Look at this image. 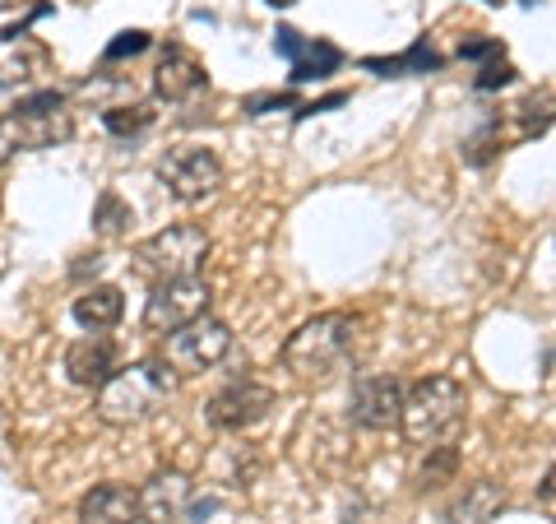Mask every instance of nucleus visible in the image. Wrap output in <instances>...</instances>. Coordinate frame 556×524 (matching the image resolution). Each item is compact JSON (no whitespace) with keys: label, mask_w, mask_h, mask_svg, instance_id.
Masks as SVG:
<instances>
[{"label":"nucleus","mask_w":556,"mask_h":524,"mask_svg":"<svg viewBox=\"0 0 556 524\" xmlns=\"http://www.w3.org/2000/svg\"><path fill=\"white\" fill-rule=\"evenodd\" d=\"M149 47V33H121V38L108 47V61H121V57H135V51H144Z\"/></svg>","instance_id":"obj_22"},{"label":"nucleus","mask_w":556,"mask_h":524,"mask_svg":"<svg viewBox=\"0 0 556 524\" xmlns=\"http://www.w3.org/2000/svg\"><path fill=\"white\" fill-rule=\"evenodd\" d=\"M427 464H422V474H417V487H422V492H427V487H441V483H450V478H455V464H459V450L455 446H431L427 450Z\"/></svg>","instance_id":"obj_19"},{"label":"nucleus","mask_w":556,"mask_h":524,"mask_svg":"<svg viewBox=\"0 0 556 524\" xmlns=\"http://www.w3.org/2000/svg\"><path fill=\"white\" fill-rule=\"evenodd\" d=\"M362 335V321L348 311H325V316L306 321L302 329H292L283 344V366L292 380L302 386H329L343 376V366L353 362V348Z\"/></svg>","instance_id":"obj_1"},{"label":"nucleus","mask_w":556,"mask_h":524,"mask_svg":"<svg viewBox=\"0 0 556 524\" xmlns=\"http://www.w3.org/2000/svg\"><path fill=\"white\" fill-rule=\"evenodd\" d=\"M525 5H538V0H525Z\"/></svg>","instance_id":"obj_26"},{"label":"nucleus","mask_w":556,"mask_h":524,"mask_svg":"<svg viewBox=\"0 0 556 524\" xmlns=\"http://www.w3.org/2000/svg\"><path fill=\"white\" fill-rule=\"evenodd\" d=\"M204 84H208V70L195 51L181 42H167L159 57V70H153V93L163 102H186V98H195Z\"/></svg>","instance_id":"obj_11"},{"label":"nucleus","mask_w":556,"mask_h":524,"mask_svg":"<svg viewBox=\"0 0 556 524\" xmlns=\"http://www.w3.org/2000/svg\"><path fill=\"white\" fill-rule=\"evenodd\" d=\"M116 344L112 339H102V335H89V339H75L65 348V376L75 380V386L84 390H98V386H108V380L116 376Z\"/></svg>","instance_id":"obj_13"},{"label":"nucleus","mask_w":556,"mask_h":524,"mask_svg":"<svg viewBox=\"0 0 556 524\" xmlns=\"http://www.w3.org/2000/svg\"><path fill=\"white\" fill-rule=\"evenodd\" d=\"M159 182L167 186L172 200L200 204V200H208V196H214V190L223 186V163H218L214 149L181 145V149H172L167 159L159 163Z\"/></svg>","instance_id":"obj_6"},{"label":"nucleus","mask_w":556,"mask_h":524,"mask_svg":"<svg viewBox=\"0 0 556 524\" xmlns=\"http://www.w3.org/2000/svg\"><path fill=\"white\" fill-rule=\"evenodd\" d=\"M135 524H149V520H135Z\"/></svg>","instance_id":"obj_27"},{"label":"nucleus","mask_w":556,"mask_h":524,"mask_svg":"<svg viewBox=\"0 0 556 524\" xmlns=\"http://www.w3.org/2000/svg\"><path fill=\"white\" fill-rule=\"evenodd\" d=\"M501 506H506V487H496L492 478L468 483L464 492L445 506V524H492Z\"/></svg>","instance_id":"obj_15"},{"label":"nucleus","mask_w":556,"mask_h":524,"mask_svg":"<svg viewBox=\"0 0 556 524\" xmlns=\"http://www.w3.org/2000/svg\"><path fill=\"white\" fill-rule=\"evenodd\" d=\"M149 121H153V112L139 108V102H130V108H108V112H102V126H108L112 135H139V130H149Z\"/></svg>","instance_id":"obj_20"},{"label":"nucleus","mask_w":556,"mask_h":524,"mask_svg":"<svg viewBox=\"0 0 556 524\" xmlns=\"http://www.w3.org/2000/svg\"><path fill=\"white\" fill-rule=\"evenodd\" d=\"M135 223V214H130V204L116 196V190H102L98 196V204H93V228L102 233V237H121Z\"/></svg>","instance_id":"obj_18"},{"label":"nucleus","mask_w":556,"mask_h":524,"mask_svg":"<svg viewBox=\"0 0 556 524\" xmlns=\"http://www.w3.org/2000/svg\"><path fill=\"white\" fill-rule=\"evenodd\" d=\"M269 5H274V10H283V5H292V0H269Z\"/></svg>","instance_id":"obj_25"},{"label":"nucleus","mask_w":556,"mask_h":524,"mask_svg":"<svg viewBox=\"0 0 556 524\" xmlns=\"http://www.w3.org/2000/svg\"><path fill=\"white\" fill-rule=\"evenodd\" d=\"M208 260V233L200 223H172V228L144 237L135 247V274L144 284H172V278H195Z\"/></svg>","instance_id":"obj_4"},{"label":"nucleus","mask_w":556,"mask_h":524,"mask_svg":"<svg viewBox=\"0 0 556 524\" xmlns=\"http://www.w3.org/2000/svg\"><path fill=\"white\" fill-rule=\"evenodd\" d=\"M269 409H274V390L265 386V380L241 376V380L223 386L214 399H208V423H214L218 432H247V427L260 423V417H269Z\"/></svg>","instance_id":"obj_8"},{"label":"nucleus","mask_w":556,"mask_h":524,"mask_svg":"<svg viewBox=\"0 0 556 524\" xmlns=\"http://www.w3.org/2000/svg\"><path fill=\"white\" fill-rule=\"evenodd\" d=\"M538 497H543V501H556V469H552V474H547V483H543V487H538Z\"/></svg>","instance_id":"obj_24"},{"label":"nucleus","mask_w":556,"mask_h":524,"mask_svg":"<svg viewBox=\"0 0 556 524\" xmlns=\"http://www.w3.org/2000/svg\"><path fill=\"white\" fill-rule=\"evenodd\" d=\"M468 417V395L455 376H422L417 386H408L404 395V417H399V427H404L408 446H445L455 441L459 427Z\"/></svg>","instance_id":"obj_2"},{"label":"nucleus","mask_w":556,"mask_h":524,"mask_svg":"<svg viewBox=\"0 0 556 524\" xmlns=\"http://www.w3.org/2000/svg\"><path fill=\"white\" fill-rule=\"evenodd\" d=\"M177 386V372L163 358H144L130 366H116V376L108 386H98V417L108 427H130L144 423L163 409V399Z\"/></svg>","instance_id":"obj_3"},{"label":"nucleus","mask_w":556,"mask_h":524,"mask_svg":"<svg viewBox=\"0 0 556 524\" xmlns=\"http://www.w3.org/2000/svg\"><path fill=\"white\" fill-rule=\"evenodd\" d=\"M14 149H24V139H20V121L14 116H0V167H5L14 159Z\"/></svg>","instance_id":"obj_21"},{"label":"nucleus","mask_w":556,"mask_h":524,"mask_svg":"<svg viewBox=\"0 0 556 524\" xmlns=\"http://www.w3.org/2000/svg\"><path fill=\"white\" fill-rule=\"evenodd\" d=\"M208 311V284L195 278H172V284H153L144 302V329L149 335H172L190 321H200Z\"/></svg>","instance_id":"obj_7"},{"label":"nucleus","mask_w":556,"mask_h":524,"mask_svg":"<svg viewBox=\"0 0 556 524\" xmlns=\"http://www.w3.org/2000/svg\"><path fill=\"white\" fill-rule=\"evenodd\" d=\"M75 321L84 325V329H112L121 316H126V292H121L116 284H93V288H84L79 297H75Z\"/></svg>","instance_id":"obj_16"},{"label":"nucleus","mask_w":556,"mask_h":524,"mask_svg":"<svg viewBox=\"0 0 556 524\" xmlns=\"http://www.w3.org/2000/svg\"><path fill=\"white\" fill-rule=\"evenodd\" d=\"M228 353H232L228 321H218V316H208L204 311L200 321H190L181 329H172V335H163V353L159 358L177 376H200V372H208V366H218Z\"/></svg>","instance_id":"obj_5"},{"label":"nucleus","mask_w":556,"mask_h":524,"mask_svg":"<svg viewBox=\"0 0 556 524\" xmlns=\"http://www.w3.org/2000/svg\"><path fill=\"white\" fill-rule=\"evenodd\" d=\"M186 497H190V483H186L181 474H159V478H153V483L144 487V492H139L149 524H172V520L181 515Z\"/></svg>","instance_id":"obj_17"},{"label":"nucleus","mask_w":556,"mask_h":524,"mask_svg":"<svg viewBox=\"0 0 556 524\" xmlns=\"http://www.w3.org/2000/svg\"><path fill=\"white\" fill-rule=\"evenodd\" d=\"M510 79H515V70H510L506 61H492V65H486L482 75H478V89H501V84H510Z\"/></svg>","instance_id":"obj_23"},{"label":"nucleus","mask_w":556,"mask_h":524,"mask_svg":"<svg viewBox=\"0 0 556 524\" xmlns=\"http://www.w3.org/2000/svg\"><path fill=\"white\" fill-rule=\"evenodd\" d=\"M10 116L20 121L24 149H51V145H61V139H70V130H75V121H70V112H65V98L56 89L24 98Z\"/></svg>","instance_id":"obj_9"},{"label":"nucleus","mask_w":556,"mask_h":524,"mask_svg":"<svg viewBox=\"0 0 556 524\" xmlns=\"http://www.w3.org/2000/svg\"><path fill=\"white\" fill-rule=\"evenodd\" d=\"M283 57L292 61V79L306 84V79H320L329 75L343 57H339V47H329V42H306L298 28H278V42H274Z\"/></svg>","instance_id":"obj_14"},{"label":"nucleus","mask_w":556,"mask_h":524,"mask_svg":"<svg viewBox=\"0 0 556 524\" xmlns=\"http://www.w3.org/2000/svg\"><path fill=\"white\" fill-rule=\"evenodd\" d=\"M75 515L79 524H135L144 520V501H139V487L130 483H98L79 497Z\"/></svg>","instance_id":"obj_12"},{"label":"nucleus","mask_w":556,"mask_h":524,"mask_svg":"<svg viewBox=\"0 0 556 524\" xmlns=\"http://www.w3.org/2000/svg\"><path fill=\"white\" fill-rule=\"evenodd\" d=\"M404 380L399 376H362L353 386V404H348V413H353L357 427L367 432H386L394 427L399 417H404Z\"/></svg>","instance_id":"obj_10"}]
</instances>
